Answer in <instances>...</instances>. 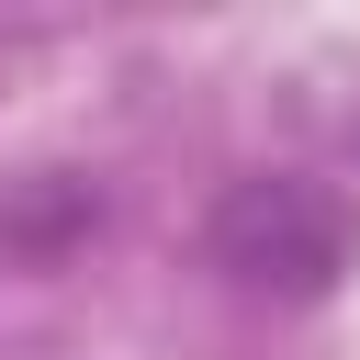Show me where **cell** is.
<instances>
[{
  "label": "cell",
  "instance_id": "obj_1",
  "mask_svg": "<svg viewBox=\"0 0 360 360\" xmlns=\"http://www.w3.org/2000/svg\"><path fill=\"white\" fill-rule=\"evenodd\" d=\"M202 248H214V270H236L248 292H292V304H304V292H326V281L349 270V214H338L326 180L259 169V180H236V191L214 202Z\"/></svg>",
  "mask_w": 360,
  "mask_h": 360
}]
</instances>
